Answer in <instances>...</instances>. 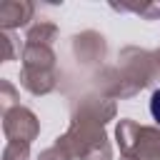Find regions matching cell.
Segmentation results:
<instances>
[{"mask_svg":"<svg viewBox=\"0 0 160 160\" xmlns=\"http://www.w3.org/2000/svg\"><path fill=\"white\" fill-rule=\"evenodd\" d=\"M115 138L122 160H160V128L125 118L118 122Z\"/></svg>","mask_w":160,"mask_h":160,"instance_id":"cell-4","label":"cell"},{"mask_svg":"<svg viewBox=\"0 0 160 160\" xmlns=\"http://www.w3.org/2000/svg\"><path fill=\"white\" fill-rule=\"evenodd\" d=\"M160 78L155 55L140 48H125L120 52V65L102 75V92L108 98H132Z\"/></svg>","mask_w":160,"mask_h":160,"instance_id":"cell-2","label":"cell"},{"mask_svg":"<svg viewBox=\"0 0 160 160\" xmlns=\"http://www.w3.org/2000/svg\"><path fill=\"white\" fill-rule=\"evenodd\" d=\"M0 92H2V95H0V100H2V112H8L10 108L18 105V102H15V88H12L8 80L0 82Z\"/></svg>","mask_w":160,"mask_h":160,"instance_id":"cell-11","label":"cell"},{"mask_svg":"<svg viewBox=\"0 0 160 160\" xmlns=\"http://www.w3.org/2000/svg\"><path fill=\"white\" fill-rule=\"evenodd\" d=\"M72 50H75L78 60H82V62H95V60H100V58L105 55V40H102V35L88 30V32H82V35H78V38L72 40Z\"/></svg>","mask_w":160,"mask_h":160,"instance_id":"cell-7","label":"cell"},{"mask_svg":"<svg viewBox=\"0 0 160 160\" xmlns=\"http://www.w3.org/2000/svg\"><path fill=\"white\" fill-rule=\"evenodd\" d=\"M35 12V5L28 0H5L0 5V28L2 30H12L25 25Z\"/></svg>","mask_w":160,"mask_h":160,"instance_id":"cell-6","label":"cell"},{"mask_svg":"<svg viewBox=\"0 0 160 160\" xmlns=\"http://www.w3.org/2000/svg\"><path fill=\"white\" fill-rule=\"evenodd\" d=\"M30 155V145L25 142H8L2 150V160H28Z\"/></svg>","mask_w":160,"mask_h":160,"instance_id":"cell-9","label":"cell"},{"mask_svg":"<svg viewBox=\"0 0 160 160\" xmlns=\"http://www.w3.org/2000/svg\"><path fill=\"white\" fill-rule=\"evenodd\" d=\"M58 72H55V52L52 45L25 40L22 45V72L20 82L32 95H48L55 90Z\"/></svg>","mask_w":160,"mask_h":160,"instance_id":"cell-3","label":"cell"},{"mask_svg":"<svg viewBox=\"0 0 160 160\" xmlns=\"http://www.w3.org/2000/svg\"><path fill=\"white\" fill-rule=\"evenodd\" d=\"M150 115H152V120L160 125V88L152 92V98H150Z\"/></svg>","mask_w":160,"mask_h":160,"instance_id":"cell-13","label":"cell"},{"mask_svg":"<svg viewBox=\"0 0 160 160\" xmlns=\"http://www.w3.org/2000/svg\"><path fill=\"white\" fill-rule=\"evenodd\" d=\"M152 55H155V65H158V72H160V50H152Z\"/></svg>","mask_w":160,"mask_h":160,"instance_id":"cell-14","label":"cell"},{"mask_svg":"<svg viewBox=\"0 0 160 160\" xmlns=\"http://www.w3.org/2000/svg\"><path fill=\"white\" fill-rule=\"evenodd\" d=\"M58 38V28L52 22H38L28 30V38L25 40H32V42H45V45H52Z\"/></svg>","mask_w":160,"mask_h":160,"instance_id":"cell-8","label":"cell"},{"mask_svg":"<svg viewBox=\"0 0 160 160\" xmlns=\"http://www.w3.org/2000/svg\"><path fill=\"white\" fill-rule=\"evenodd\" d=\"M38 160H70V155H68L60 145H52V148L42 150V152L38 155Z\"/></svg>","mask_w":160,"mask_h":160,"instance_id":"cell-12","label":"cell"},{"mask_svg":"<svg viewBox=\"0 0 160 160\" xmlns=\"http://www.w3.org/2000/svg\"><path fill=\"white\" fill-rule=\"evenodd\" d=\"M2 132H5L8 142H25V145H30L38 138V132H40V122H38L32 110H28L22 105H15L8 112H2Z\"/></svg>","mask_w":160,"mask_h":160,"instance_id":"cell-5","label":"cell"},{"mask_svg":"<svg viewBox=\"0 0 160 160\" xmlns=\"http://www.w3.org/2000/svg\"><path fill=\"white\" fill-rule=\"evenodd\" d=\"M115 118V102L110 98L88 95L78 102L70 128L58 138L70 160H112V148L105 135V122Z\"/></svg>","mask_w":160,"mask_h":160,"instance_id":"cell-1","label":"cell"},{"mask_svg":"<svg viewBox=\"0 0 160 160\" xmlns=\"http://www.w3.org/2000/svg\"><path fill=\"white\" fill-rule=\"evenodd\" d=\"M0 45H2V52H0V58H2V62H8V60H12L15 58V38L8 32V30H2L0 32Z\"/></svg>","mask_w":160,"mask_h":160,"instance_id":"cell-10","label":"cell"}]
</instances>
